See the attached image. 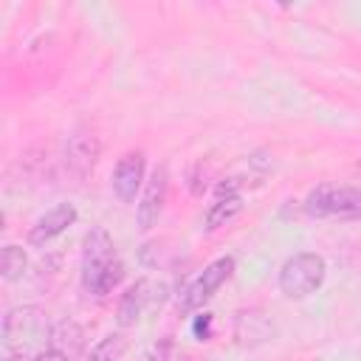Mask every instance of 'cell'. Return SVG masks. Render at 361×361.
Wrapping results in <instances>:
<instances>
[{
	"mask_svg": "<svg viewBox=\"0 0 361 361\" xmlns=\"http://www.w3.org/2000/svg\"><path fill=\"white\" fill-rule=\"evenodd\" d=\"M45 344H48L45 350H54V353H59V355H65V358L71 361V358H76V355L82 353V347H85V330H82L73 319H62V322L51 324Z\"/></svg>",
	"mask_w": 361,
	"mask_h": 361,
	"instance_id": "7c38bea8",
	"label": "cell"
},
{
	"mask_svg": "<svg viewBox=\"0 0 361 361\" xmlns=\"http://www.w3.org/2000/svg\"><path fill=\"white\" fill-rule=\"evenodd\" d=\"M99 152H102L99 138L93 133H87V130H76L65 144V166H68V172L73 178H87L90 169L99 161Z\"/></svg>",
	"mask_w": 361,
	"mask_h": 361,
	"instance_id": "ba28073f",
	"label": "cell"
},
{
	"mask_svg": "<svg viewBox=\"0 0 361 361\" xmlns=\"http://www.w3.org/2000/svg\"><path fill=\"white\" fill-rule=\"evenodd\" d=\"M234 274V257H217L214 262H209L203 268V274H197L183 290H180V299H178V310L180 313H192L197 307H203L217 290L220 285Z\"/></svg>",
	"mask_w": 361,
	"mask_h": 361,
	"instance_id": "5b68a950",
	"label": "cell"
},
{
	"mask_svg": "<svg viewBox=\"0 0 361 361\" xmlns=\"http://www.w3.org/2000/svg\"><path fill=\"white\" fill-rule=\"evenodd\" d=\"M271 333H274V327L259 310H240L234 319V336L243 347L262 344L265 338H271Z\"/></svg>",
	"mask_w": 361,
	"mask_h": 361,
	"instance_id": "4fadbf2b",
	"label": "cell"
},
{
	"mask_svg": "<svg viewBox=\"0 0 361 361\" xmlns=\"http://www.w3.org/2000/svg\"><path fill=\"white\" fill-rule=\"evenodd\" d=\"M76 223V209L71 206V203H59V206H54L51 212H45L34 226H31V231H28V243L31 245H45V243H51L54 237H59L68 226H73Z\"/></svg>",
	"mask_w": 361,
	"mask_h": 361,
	"instance_id": "8fae6325",
	"label": "cell"
},
{
	"mask_svg": "<svg viewBox=\"0 0 361 361\" xmlns=\"http://www.w3.org/2000/svg\"><path fill=\"white\" fill-rule=\"evenodd\" d=\"M212 327H214L212 313H200V316H195V322H192V333H195V338H200V341H209V338H212Z\"/></svg>",
	"mask_w": 361,
	"mask_h": 361,
	"instance_id": "2e32d148",
	"label": "cell"
},
{
	"mask_svg": "<svg viewBox=\"0 0 361 361\" xmlns=\"http://www.w3.org/2000/svg\"><path fill=\"white\" fill-rule=\"evenodd\" d=\"M327 276V262L324 257L313 254V251H299L293 257H288L279 268V290L288 299H307L310 293H316L322 288Z\"/></svg>",
	"mask_w": 361,
	"mask_h": 361,
	"instance_id": "3957f363",
	"label": "cell"
},
{
	"mask_svg": "<svg viewBox=\"0 0 361 361\" xmlns=\"http://www.w3.org/2000/svg\"><path fill=\"white\" fill-rule=\"evenodd\" d=\"M124 279V265L104 228H90L82 243V288L90 296H107Z\"/></svg>",
	"mask_w": 361,
	"mask_h": 361,
	"instance_id": "6da1fadb",
	"label": "cell"
},
{
	"mask_svg": "<svg viewBox=\"0 0 361 361\" xmlns=\"http://www.w3.org/2000/svg\"><path fill=\"white\" fill-rule=\"evenodd\" d=\"M31 361H68L65 355H59V353H54V350H39Z\"/></svg>",
	"mask_w": 361,
	"mask_h": 361,
	"instance_id": "e0dca14e",
	"label": "cell"
},
{
	"mask_svg": "<svg viewBox=\"0 0 361 361\" xmlns=\"http://www.w3.org/2000/svg\"><path fill=\"white\" fill-rule=\"evenodd\" d=\"M127 347H130V341L124 333H110L85 355V361H118L127 353Z\"/></svg>",
	"mask_w": 361,
	"mask_h": 361,
	"instance_id": "5bb4252c",
	"label": "cell"
},
{
	"mask_svg": "<svg viewBox=\"0 0 361 361\" xmlns=\"http://www.w3.org/2000/svg\"><path fill=\"white\" fill-rule=\"evenodd\" d=\"M25 265H28V257H25V251L20 245L11 243V245L3 248V254H0V274H3L6 282L20 279L25 274Z\"/></svg>",
	"mask_w": 361,
	"mask_h": 361,
	"instance_id": "9a60e30c",
	"label": "cell"
},
{
	"mask_svg": "<svg viewBox=\"0 0 361 361\" xmlns=\"http://www.w3.org/2000/svg\"><path fill=\"white\" fill-rule=\"evenodd\" d=\"M166 192H169V166L166 164H158L144 186V195H141V203L135 209V220H138V228L141 231H149L158 217H161V209L166 203Z\"/></svg>",
	"mask_w": 361,
	"mask_h": 361,
	"instance_id": "52a82bcc",
	"label": "cell"
},
{
	"mask_svg": "<svg viewBox=\"0 0 361 361\" xmlns=\"http://www.w3.org/2000/svg\"><path fill=\"white\" fill-rule=\"evenodd\" d=\"M48 330L51 327H45L42 313L37 307H14L3 319V347L6 353L25 358L34 344L48 341Z\"/></svg>",
	"mask_w": 361,
	"mask_h": 361,
	"instance_id": "277c9868",
	"label": "cell"
},
{
	"mask_svg": "<svg viewBox=\"0 0 361 361\" xmlns=\"http://www.w3.org/2000/svg\"><path fill=\"white\" fill-rule=\"evenodd\" d=\"M305 214L316 220H361V186L322 183L305 197Z\"/></svg>",
	"mask_w": 361,
	"mask_h": 361,
	"instance_id": "7a4b0ae2",
	"label": "cell"
},
{
	"mask_svg": "<svg viewBox=\"0 0 361 361\" xmlns=\"http://www.w3.org/2000/svg\"><path fill=\"white\" fill-rule=\"evenodd\" d=\"M240 212H243V195H240L237 180L234 178L223 180L217 186L214 203H209V209H206V228H220L228 220H234Z\"/></svg>",
	"mask_w": 361,
	"mask_h": 361,
	"instance_id": "30bf717a",
	"label": "cell"
},
{
	"mask_svg": "<svg viewBox=\"0 0 361 361\" xmlns=\"http://www.w3.org/2000/svg\"><path fill=\"white\" fill-rule=\"evenodd\" d=\"M144 183V155L141 152H127L118 158L113 169V192L121 203H133L138 189Z\"/></svg>",
	"mask_w": 361,
	"mask_h": 361,
	"instance_id": "9c48e42d",
	"label": "cell"
},
{
	"mask_svg": "<svg viewBox=\"0 0 361 361\" xmlns=\"http://www.w3.org/2000/svg\"><path fill=\"white\" fill-rule=\"evenodd\" d=\"M164 299H166V288H164L161 282L138 279V282L130 285L127 293L118 299V310H116V322H118V327H130V324H135L147 310L161 307Z\"/></svg>",
	"mask_w": 361,
	"mask_h": 361,
	"instance_id": "8992f818",
	"label": "cell"
}]
</instances>
